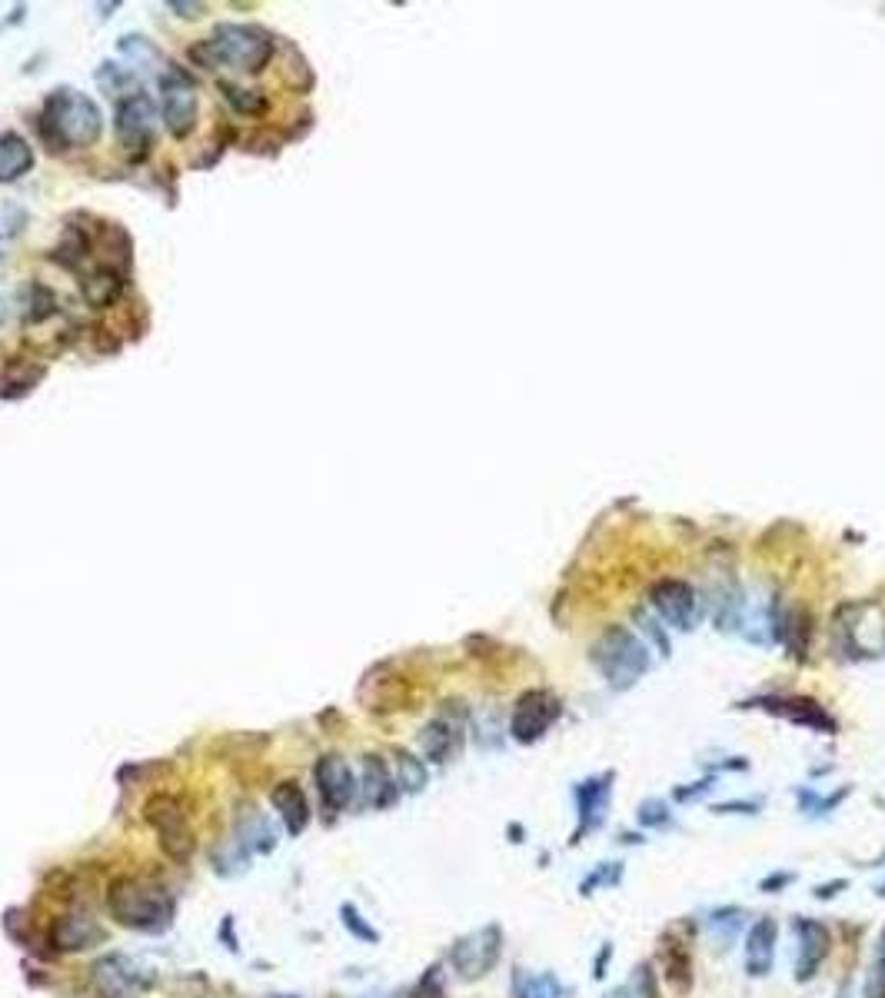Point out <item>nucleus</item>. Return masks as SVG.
<instances>
[{"mask_svg":"<svg viewBox=\"0 0 885 998\" xmlns=\"http://www.w3.org/2000/svg\"><path fill=\"white\" fill-rule=\"evenodd\" d=\"M750 706L766 709V713H773V716H783V719H790L793 726H806V729L823 733V736H833V733H836V719H833L816 699H803V696H760V699H753Z\"/></svg>","mask_w":885,"mask_h":998,"instance_id":"2eb2a0df","label":"nucleus"},{"mask_svg":"<svg viewBox=\"0 0 885 998\" xmlns=\"http://www.w3.org/2000/svg\"><path fill=\"white\" fill-rule=\"evenodd\" d=\"M426 766L423 759H416L413 753L406 749H396V786L403 793H423L426 789Z\"/></svg>","mask_w":885,"mask_h":998,"instance_id":"393cba45","label":"nucleus"},{"mask_svg":"<svg viewBox=\"0 0 885 998\" xmlns=\"http://www.w3.org/2000/svg\"><path fill=\"white\" fill-rule=\"evenodd\" d=\"M879 956L885 959V933H883V939H879Z\"/></svg>","mask_w":885,"mask_h":998,"instance_id":"37998d69","label":"nucleus"},{"mask_svg":"<svg viewBox=\"0 0 885 998\" xmlns=\"http://www.w3.org/2000/svg\"><path fill=\"white\" fill-rule=\"evenodd\" d=\"M33 167V150L20 133L3 130L0 133V183H10L17 177H23Z\"/></svg>","mask_w":885,"mask_h":998,"instance_id":"412c9836","label":"nucleus"},{"mask_svg":"<svg viewBox=\"0 0 885 998\" xmlns=\"http://www.w3.org/2000/svg\"><path fill=\"white\" fill-rule=\"evenodd\" d=\"M776 942H780V926L776 919L763 916L750 926L746 933V972L753 979H766L776 962Z\"/></svg>","mask_w":885,"mask_h":998,"instance_id":"dca6fc26","label":"nucleus"},{"mask_svg":"<svg viewBox=\"0 0 885 998\" xmlns=\"http://www.w3.org/2000/svg\"><path fill=\"white\" fill-rule=\"evenodd\" d=\"M656 613L673 626V629H683L690 633L696 626V616H700V599H696V589L683 579H663L653 586L650 593Z\"/></svg>","mask_w":885,"mask_h":998,"instance_id":"4468645a","label":"nucleus"},{"mask_svg":"<svg viewBox=\"0 0 885 998\" xmlns=\"http://www.w3.org/2000/svg\"><path fill=\"white\" fill-rule=\"evenodd\" d=\"M343 926L356 936V939H363V942H380V933L373 929V926H366L363 919H360V913L353 909V906H343Z\"/></svg>","mask_w":885,"mask_h":998,"instance_id":"72a5a7b5","label":"nucleus"},{"mask_svg":"<svg viewBox=\"0 0 885 998\" xmlns=\"http://www.w3.org/2000/svg\"><path fill=\"white\" fill-rule=\"evenodd\" d=\"M516 998H566V989L556 982V976H520Z\"/></svg>","mask_w":885,"mask_h":998,"instance_id":"bb28decb","label":"nucleus"},{"mask_svg":"<svg viewBox=\"0 0 885 998\" xmlns=\"http://www.w3.org/2000/svg\"><path fill=\"white\" fill-rule=\"evenodd\" d=\"M713 776H706L703 783H693L690 789H676V803H693V799H700V796H706L710 789H713Z\"/></svg>","mask_w":885,"mask_h":998,"instance_id":"4c0bfd02","label":"nucleus"},{"mask_svg":"<svg viewBox=\"0 0 885 998\" xmlns=\"http://www.w3.org/2000/svg\"><path fill=\"white\" fill-rule=\"evenodd\" d=\"M143 816L150 823V829L157 833L160 839V849L173 859V863H187L197 849V839H193V829L183 816V806L173 799V796H153L147 806H143Z\"/></svg>","mask_w":885,"mask_h":998,"instance_id":"423d86ee","label":"nucleus"},{"mask_svg":"<svg viewBox=\"0 0 885 998\" xmlns=\"http://www.w3.org/2000/svg\"><path fill=\"white\" fill-rule=\"evenodd\" d=\"M846 796H849V789H839V796H816L813 789H799V793H796L799 809L809 813V816H826V813H833Z\"/></svg>","mask_w":885,"mask_h":998,"instance_id":"cd10ccee","label":"nucleus"},{"mask_svg":"<svg viewBox=\"0 0 885 998\" xmlns=\"http://www.w3.org/2000/svg\"><path fill=\"white\" fill-rule=\"evenodd\" d=\"M606 998H660L653 969L650 966H636V972L630 976V982L620 986V989H613Z\"/></svg>","mask_w":885,"mask_h":998,"instance_id":"a878e982","label":"nucleus"},{"mask_svg":"<svg viewBox=\"0 0 885 998\" xmlns=\"http://www.w3.org/2000/svg\"><path fill=\"white\" fill-rule=\"evenodd\" d=\"M120 290H123V280H120V273H113V270H97V273H90V276L83 280V296H87L93 306H103V303L117 300Z\"/></svg>","mask_w":885,"mask_h":998,"instance_id":"b1692460","label":"nucleus"},{"mask_svg":"<svg viewBox=\"0 0 885 998\" xmlns=\"http://www.w3.org/2000/svg\"><path fill=\"white\" fill-rule=\"evenodd\" d=\"M670 819H673V813H670V803H663V799H650V803H643L640 813H636V823H640L643 829H666Z\"/></svg>","mask_w":885,"mask_h":998,"instance_id":"7c9ffc66","label":"nucleus"},{"mask_svg":"<svg viewBox=\"0 0 885 998\" xmlns=\"http://www.w3.org/2000/svg\"><path fill=\"white\" fill-rule=\"evenodd\" d=\"M270 803H273V809L280 813V819H283V826H286V833L290 836H300L306 826H310V803H306V793L300 789V783H293V779H286V783H280L273 793H270Z\"/></svg>","mask_w":885,"mask_h":998,"instance_id":"aec40b11","label":"nucleus"},{"mask_svg":"<svg viewBox=\"0 0 885 998\" xmlns=\"http://www.w3.org/2000/svg\"><path fill=\"white\" fill-rule=\"evenodd\" d=\"M223 90H227V100H230L237 110H247V113L260 110V97H250V90H240V87H233V83H223Z\"/></svg>","mask_w":885,"mask_h":998,"instance_id":"c9c22d12","label":"nucleus"},{"mask_svg":"<svg viewBox=\"0 0 885 998\" xmlns=\"http://www.w3.org/2000/svg\"><path fill=\"white\" fill-rule=\"evenodd\" d=\"M573 799H576V813H580V826H576V833H573V843H583V836L600 833V829L606 826L610 799H613V773L583 779V783L573 789Z\"/></svg>","mask_w":885,"mask_h":998,"instance_id":"f8f14e48","label":"nucleus"},{"mask_svg":"<svg viewBox=\"0 0 885 998\" xmlns=\"http://www.w3.org/2000/svg\"><path fill=\"white\" fill-rule=\"evenodd\" d=\"M713 813H716V816H726V813L753 816V813H760V803H723V806H716Z\"/></svg>","mask_w":885,"mask_h":998,"instance_id":"58836bf2","label":"nucleus"},{"mask_svg":"<svg viewBox=\"0 0 885 998\" xmlns=\"http://www.w3.org/2000/svg\"><path fill=\"white\" fill-rule=\"evenodd\" d=\"M796 982H813L833 949V933L819 919H796Z\"/></svg>","mask_w":885,"mask_h":998,"instance_id":"ddd939ff","label":"nucleus"},{"mask_svg":"<svg viewBox=\"0 0 885 998\" xmlns=\"http://www.w3.org/2000/svg\"><path fill=\"white\" fill-rule=\"evenodd\" d=\"M273 40L263 27L253 23H220L213 33L193 47V60L203 67H230L240 73H257L270 63Z\"/></svg>","mask_w":885,"mask_h":998,"instance_id":"f03ea898","label":"nucleus"},{"mask_svg":"<svg viewBox=\"0 0 885 998\" xmlns=\"http://www.w3.org/2000/svg\"><path fill=\"white\" fill-rule=\"evenodd\" d=\"M420 749L430 763H450L463 749V726L450 716H436L420 733Z\"/></svg>","mask_w":885,"mask_h":998,"instance_id":"f3484780","label":"nucleus"},{"mask_svg":"<svg viewBox=\"0 0 885 998\" xmlns=\"http://www.w3.org/2000/svg\"><path fill=\"white\" fill-rule=\"evenodd\" d=\"M593 663L613 689L626 693L650 673V646L633 629L610 626L593 646Z\"/></svg>","mask_w":885,"mask_h":998,"instance_id":"20e7f679","label":"nucleus"},{"mask_svg":"<svg viewBox=\"0 0 885 998\" xmlns=\"http://www.w3.org/2000/svg\"><path fill=\"white\" fill-rule=\"evenodd\" d=\"M363 803L370 809H390L400 799V786L390 773V766L380 756H366L363 759Z\"/></svg>","mask_w":885,"mask_h":998,"instance_id":"a211bd4d","label":"nucleus"},{"mask_svg":"<svg viewBox=\"0 0 885 998\" xmlns=\"http://www.w3.org/2000/svg\"><path fill=\"white\" fill-rule=\"evenodd\" d=\"M160 113L173 137H187L197 123V87L183 70H167L160 77Z\"/></svg>","mask_w":885,"mask_h":998,"instance_id":"6e6552de","label":"nucleus"},{"mask_svg":"<svg viewBox=\"0 0 885 998\" xmlns=\"http://www.w3.org/2000/svg\"><path fill=\"white\" fill-rule=\"evenodd\" d=\"M237 843L247 849V853H273L276 846V833L270 826V819H263L260 813H247L237 826Z\"/></svg>","mask_w":885,"mask_h":998,"instance_id":"4be33fe9","label":"nucleus"},{"mask_svg":"<svg viewBox=\"0 0 885 998\" xmlns=\"http://www.w3.org/2000/svg\"><path fill=\"white\" fill-rule=\"evenodd\" d=\"M863 996L866 998H885V959L876 952L873 966H869V976L863 982Z\"/></svg>","mask_w":885,"mask_h":998,"instance_id":"f704fd0d","label":"nucleus"},{"mask_svg":"<svg viewBox=\"0 0 885 998\" xmlns=\"http://www.w3.org/2000/svg\"><path fill=\"white\" fill-rule=\"evenodd\" d=\"M406 998H446V976H443V966H430L420 982L413 986V992Z\"/></svg>","mask_w":885,"mask_h":998,"instance_id":"c756f323","label":"nucleus"},{"mask_svg":"<svg viewBox=\"0 0 885 998\" xmlns=\"http://www.w3.org/2000/svg\"><path fill=\"white\" fill-rule=\"evenodd\" d=\"M273 998H296V996H273Z\"/></svg>","mask_w":885,"mask_h":998,"instance_id":"49530a36","label":"nucleus"},{"mask_svg":"<svg viewBox=\"0 0 885 998\" xmlns=\"http://www.w3.org/2000/svg\"><path fill=\"white\" fill-rule=\"evenodd\" d=\"M107 913L133 933H167L177 916V899L163 883L143 876H120L107 886Z\"/></svg>","mask_w":885,"mask_h":998,"instance_id":"f257e3e1","label":"nucleus"},{"mask_svg":"<svg viewBox=\"0 0 885 998\" xmlns=\"http://www.w3.org/2000/svg\"><path fill=\"white\" fill-rule=\"evenodd\" d=\"M793 883H796V873H773L760 883V893H783Z\"/></svg>","mask_w":885,"mask_h":998,"instance_id":"e433bc0d","label":"nucleus"},{"mask_svg":"<svg viewBox=\"0 0 885 998\" xmlns=\"http://www.w3.org/2000/svg\"><path fill=\"white\" fill-rule=\"evenodd\" d=\"M563 716V706L553 693L546 689H530L516 699L513 716H510V736L523 746L540 743Z\"/></svg>","mask_w":885,"mask_h":998,"instance_id":"0eeeda50","label":"nucleus"},{"mask_svg":"<svg viewBox=\"0 0 885 998\" xmlns=\"http://www.w3.org/2000/svg\"><path fill=\"white\" fill-rule=\"evenodd\" d=\"M363 998H386V996H363Z\"/></svg>","mask_w":885,"mask_h":998,"instance_id":"a18cd8bd","label":"nucleus"},{"mask_svg":"<svg viewBox=\"0 0 885 998\" xmlns=\"http://www.w3.org/2000/svg\"><path fill=\"white\" fill-rule=\"evenodd\" d=\"M833 998H853V982H843V986H839V992H836Z\"/></svg>","mask_w":885,"mask_h":998,"instance_id":"79ce46f5","label":"nucleus"},{"mask_svg":"<svg viewBox=\"0 0 885 998\" xmlns=\"http://www.w3.org/2000/svg\"><path fill=\"white\" fill-rule=\"evenodd\" d=\"M313 779H316V793H320V803H323L326 816H340L356 796V776H353V769L343 756L330 753V756L316 759Z\"/></svg>","mask_w":885,"mask_h":998,"instance_id":"9b49d317","label":"nucleus"},{"mask_svg":"<svg viewBox=\"0 0 885 998\" xmlns=\"http://www.w3.org/2000/svg\"><path fill=\"white\" fill-rule=\"evenodd\" d=\"M157 130V107L147 93H130L117 107V137L127 150L147 153Z\"/></svg>","mask_w":885,"mask_h":998,"instance_id":"9d476101","label":"nucleus"},{"mask_svg":"<svg viewBox=\"0 0 885 998\" xmlns=\"http://www.w3.org/2000/svg\"><path fill=\"white\" fill-rule=\"evenodd\" d=\"M43 140L53 150H70V147H90L100 140L103 117L100 107L80 93V90H57L43 103Z\"/></svg>","mask_w":885,"mask_h":998,"instance_id":"7ed1b4c3","label":"nucleus"},{"mask_svg":"<svg viewBox=\"0 0 885 998\" xmlns=\"http://www.w3.org/2000/svg\"><path fill=\"white\" fill-rule=\"evenodd\" d=\"M843 889H849V883H846V879L826 883V886H819V889H816V899H833V896H839Z\"/></svg>","mask_w":885,"mask_h":998,"instance_id":"ea45409f","label":"nucleus"},{"mask_svg":"<svg viewBox=\"0 0 885 998\" xmlns=\"http://www.w3.org/2000/svg\"><path fill=\"white\" fill-rule=\"evenodd\" d=\"M610 952H613V949H610V942H606V946H603V952H600V959H596V966H593V976H596V979H603V976H606Z\"/></svg>","mask_w":885,"mask_h":998,"instance_id":"a19ab883","label":"nucleus"},{"mask_svg":"<svg viewBox=\"0 0 885 998\" xmlns=\"http://www.w3.org/2000/svg\"><path fill=\"white\" fill-rule=\"evenodd\" d=\"M90 979H93V989L100 998H137L147 989L143 969L120 952L97 959L90 969Z\"/></svg>","mask_w":885,"mask_h":998,"instance_id":"1a4fd4ad","label":"nucleus"},{"mask_svg":"<svg viewBox=\"0 0 885 998\" xmlns=\"http://www.w3.org/2000/svg\"><path fill=\"white\" fill-rule=\"evenodd\" d=\"M670 982H673V989L683 992V996L693 989V959H690L686 952H676V949H673V956H670Z\"/></svg>","mask_w":885,"mask_h":998,"instance_id":"2f4dec72","label":"nucleus"},{"mask_svg":"<svg viewBox=\"0 0 885 998\" xmlns=\"http://www.w3.org/2000/svg\"><path fill=\"white\" fill-rule=\"evenodd\" d=\"M500 956H503V929L496 923H490L453 942L450 966L463 982H476L500 966Z\"/></svg>","mask_w":885,"mask_h":998,"instance_id":"39448f33","label":"nucleus"},{"mask_svg":"<svg viewBox=\"0 0 885 998\" xmlns=\"http://www.w3.org/2000/svg\"><path fill=\"white\" fill-rule=\"evenodd\" d=\"M3 313H7V310H3V300H0V323H3Z\"/></svg>","mask_w":885,"mask_h":998,"instance_id":"c03bdc74","label":"nucleus"},{"mask_svg":"<svg viewBox=\"0 0 885 998\" xmlns=\"http://www.w3.org/2000/svg\"><path fill=\"white\" fill-rule=\"evenodd\" d=\"M743 926H746V909H740V906H723L706 916V929L720 946H730L743 933Z\"/></svg>","mask_w":885,"mask_h":998,"instance_id":"5701e85b","label":"nucleus"},{"mask_svg":"<svg viewBox=\"0 0 885 998\" xmlns=\"http://www.w3.org/2000/svg\"><path fill=\"white\" fill-rule=\"evenodd\" d=\"M636 623H640V629H643V636L656 646V653L660 656H670V639H666V633H663V626H656V619L653 616H646L643 609L636 613ZM646 643V646H650Z\"/></svg>","mask_w":885,"mask_h":998,"instance_id":"473e14b6","label":"nucleus"},{"mask_svg":"<svg viewBox=\"0 0 885 998\" xmlns=\"http://www.w3.org/2000/svg\"><path fill=\"white\" fill-rule=\"evenodd\" d=\"M620 883H623V863H603V866H596V873H590V876L583 879L580 893H583V896H593L596 889H603V886H620Z\"/></svg>","mask_w":885,"mask_h":998,"instance_id":"c85d7f7f","label":"nucleus"},{"mask_svg":"<svg viewBox=\"0 0 885 998\" xmlns=\"http://www.w3.org/2000/svg\"><path fill=\"white\" fill-rule=\"evenodd\" d=\"M103 939L100 926L87 916H60L50 929V942L57 952H83Z\"/></svg>","mask_w":885,"mask_h":998,"instance_id":"6ab92c4d","label":"nucleus"}]
</instances>
